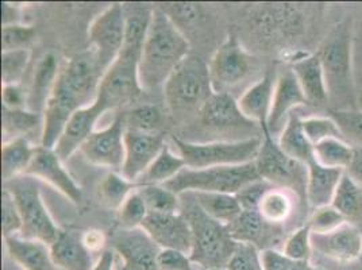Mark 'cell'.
I'll return each instance as SVG.
<instances>
[{"label": "cell", "mask_w": 362, "mask_h": 270, "mask_svg": "<svg viewBox=\"0 0 362 270\" xmlns=\"http://www.w3.org/2000/svg\"><path fill=\"white\" fill-rule=\"evenodd\" d=\"M102 76L90 49L61 64L54 90L42 114L41 146L53 149L72 115L96 100Z\"/></svg>", "instance_id": "6da1fadb"}, {"label": "cell", "mask_w": 362, "mask_h": 270, "mask_svg": "<svg viewBox=\"0 0 362 270\" xmlns=\"http://www.w3.org/2000/svg\"><path fill=\"white\" fill-rule=\"evenodd\" d=\"M189 42L163 8H154L138 65L142 90L164 88L168 78L187 56Z\"/></svg>", "instance_id": "7a4b0ae2"}, {"label": "cell", "mask_w": 362, "mask_h": 270, "mask_svg": "<svg viewBox=\"0 0 362 270\" xmlns=\"http://www.w3.org/2000/svg\"><path fill=\"white\" fill-rule=\"evenodd\" d=\"M180 212L192 228V250L189 258L199 269H226L238 242L233 240L226 225L212 219L202 210L191 194H182Z\"/></svg>", "instance_id": "3957f363"}, {"label": "cell", "mask_w": 362, "mask_h": 270, "mask_svg": "<svg viewBox=\"0 0 362 270\" xmlns=\"http://www.w3.org/2000/svg\"><path fill=\"white\" fill-rule=\"evenodd\" d=\"M168 110L177 118L200 114L215 93L209 64L197 56H187L164 86Z\"/></svg>", "instance_id": "277c9868"}, {"label": "cell", "mask_w": 362, "mask_h": 270, "mask_svg": "<svg viewBox=\"0 0 362 270\" xmlns=\"http://www.w3.org/2000/svg\"><path fill=\"white\" fill-rule=\"evenodd\" d=\"M259 180L262 179L258 175L256 163H250L204 169L185 168L175 179L164 184V187L179 196L188 192L237 195L246 185Z\"/></svg>", "instance_id": "5b68a950"}, {"label": "cell", "mask_w": 362, "mask_h": 270, "mask_svg": "<svg viewBox=\"0 0 362 270\" xmlns=\"http://www.w3.org/2000/svg\"><path fill=\"white\" fill-rule=\"evenodd\" d=\"M172 139L185 166L191 169L255 163L262 145L261 136L215 142H189L177 136Z\"/></svg>", "instance_id": "8992f818"}, {"label": "cell", "mask_w": 362, "mask_h": 270, "mask_svg": "<svg viewBox=\"0 0 362 270\" xmlns=\"http://www.w3.org/2000/svg\"><path fill=\"white\" fill-rule=\"evenodd\" d=\"M3 185L14 196L21 212L22 230L19 237L41 240L50 246L57 240L61 230L46 209L35 179L22 175L8 182H4Z\"/></svg>", "instance_id": "52a82bcc"}, {"label": "cell", "mask_w": 362, "mask_h": 270, "mask_svg": "<svg viewBox=\"0 0 362 270\" xmlns=\"http://www.w3.org/2000/svg\"><path fill=\"white\" fill-rule=\"evenodd\" d=\"M141 53L139 49L123 46L118 59L102 76L96 102L106 112L134 103L144 92L138 76Z\"/></svg>", "instance_id": "ba28073f"}, {"label": "cell", "mask_w": 362, "mask_h": 270, "mask_svg": "<svg viewBox=\"0 0 362 270\" xmlns=\"http://www.w3.org/2000/svg\"><path fill=\"white\" fill-rule=\"evenodd\" d=\"M261 133L262 145L255 161L259 177L273 187L286 188L299 196V199H305L307 165L288 157L280 149L277 139L272 136L268 126H262Z\"/></svg>", "instance_id": "9c48e42d"}, {"label": "cell", "mask_w": 362, "mask_h": 270, "mask_svg": "<svg viewBox=\"0 0 362 270\" xmlns=\"http://www.w3.org/2000/svg\"><path fill=\"white\" fill-rule=\"evenodd\" d=\"M255 62L235 35L227 37L209 62L214 92L231 95V90L250 77Z\"/></svg>", "instance_id": "30bf717a"}, {"label": "cell", "mask_w": 362, "mask_h": 270, "mask_svg": "<svg viewBox=\"0 0 362 270\" xmlns=\"http://www.w3.org/2000/svg\"><path fill=\"white\" fill-rule=\"evenodd\" d=\"M126 34V11L121 3L108 6L90 23V49L95 53L102 74L105 75L121 53Z\"/></svg>", "instance_id": "8fae6325"}, {"label": "cell", "mask_w": 362, "mask_h": 270, "mask_svg": "<svg viewBox=\"0 0 362 270\" xmlns=\"http://www.w3.org/2000/svg\"><path fill=\"white\" fill-rule=\"evenodd\" d=\"M322 62L330 98L351 92V37L347 28H337L317 53Z\"/></svg>", "instance_id": "7c38bea8"}, {"label": "cell", "mask_w": 362, "mask_h": 270, "mask_svg": "<svg viewBox=\"0 0 362 270\" xmlns=\"http://www.w3.org/2000/svg\"><path fill=\"white\" fill-rule=\"evenodd\" d=\"M124 115H118L111 124L95 130L81 146L80 153L92 165L121 172L124 161Z\"/></svg>", "instance_id": "4fadbf2b"}, {"label": "cell", "mask_w": 362, "mask_h": 270, "mask_svg": "<svg viewBox=\"0 0 362 270\" xmlns=\"http://www.w3.org/2000/svg\"><path fill=\"white\" fill-rule=\"evenodd\" d=\"M110 245L122 262L132 270H157V259L163 250L142 228H117Z\"/></svg>", "instance_id": "5bb4252c"}, {"label": "cell", "mask_w": 362, "mask_h": 270, "mask_svg": "<svg viewBox=\"0 0 362 270\" xmlns=\"http://www.w3.org/2000/svg\"><path fill=\"white\" fill-rule=\"evenodd\" d=\"M165 146L164 136L158 133H141L126 129L124 161L119 173L126 180L136 184Z\"/></svg>", "instance_id": "9a60e30c"}, {"label": "cell", "mask_w": 362, "mask_h": 270, "mask_svg": "<svg viewBox=\"0 0 362 270\" xmlns=\"http://www.w3.org/2000/svg\"><path fill=\"white\" fill-rule=\"evenodd\" d=\"M62 163L64 161L54 149L35 146L33 160L25 175L35 180L45 181L49 185L59 189V192L68 197L72 203L77 204L83 197L81 188L77 185L75 179L69 175Z\"/></svg>", "instance_id": "2e32d148"}, {"label": "cell", "mask_w": 362, "mask_h": 270, "mask_svg": "<svg viewBox=\"0 0 362 270\" xmlns=\"http://www.w3.org/2000/svg\"><path fill=\"white\" fill-rule=\"evenodd\" d=\"M142 228L161 249L177 250L188 255L192 250V228L181 212L149 213Z\"/></svg>", "instance_id": "e0dca14e"}, {"label": "cell", "mask_w": 362, "mask_h": 270, "mask_svg": "<svg viewBox=\"0 0 362 270\" xmlns=\"http://www.w3.org/2000/svg\"><path fill=\"white\" fill-rule=\"evenodd\" d=\"M313 252L339 264H351L362 255V233L346 222L327 234H311Z\"/></svg>", "instance_id": "ac0fdd59"}, {"label": "cell", "mask_w": 362, "mask_h": 270, "mask_svg": "<svg viewBox=\"0 0 362 270\" xmlns=\"http://www.w3.org/2000/svg\"><path fill=\"white\" fill-rule=\"evenodd\" d=\"M308 105L300 84L292 69L277 77L272 100L271 114L268 118V130L273 138H279L284 130L292 111L300 105Z\"/></svg>", "instance_id": "d6986e66"}, {"label": "cell", "mask_w": 362, "mask_h": 270, "mask_svg": "<svg viewBox=\"0 0 362 270\" xmlns=\"http://www.w3.org/2000/svg\"><path fill=\"white\" fill-rule=\"evenodd\" d=\"M103 114H106V111L95 100L92 105L78 110L72 115L53 148L62 161L81 149L84 142L95 131V126Z\"/></svg>", "instance_id": "ffe728a7"}, {"label": "cell", "mask_w": 362, "mask_h": 270, "mask_svg": "<svg viewBox=\"0 0 362 270\" xmlns=\"http://www.w3.org/2000/svg\"><path fill=\"white\" fill-rule=\"evenodd\" d=\"M199 117L206 127H211L215 130H233L238 127L243 130L247 127L255 129L258 126L242 115L237 99L228 93H214L200 111Z\"/></svg>", "instance_id": "44dd1931"}, {"label": "cell", "mask_w": 362, "mask_h": 270, "mask_svg": "<svg viewBox=\"0 0 362 270\" xmlns=\"http://www.w3.org/2000/svg\"><path fill=\"white\" fill-rule=\"evenodd\" d=\"M292 72L296 76L308 105H326L330 100L326 76L317 54H304L292 62Z\"/></svg>", "instance_id": "7402d4cb"}, {"label": "cell", "mask_w": 362, "mask_h": 270, "mask_svg": "<svg viewBox=\"0 0 362 270\" xmlns=\"http://www.w3.org/2000/svg\"><path fill=\"white\" fill-rule=\"evenodd\" d=\"M8 257L22 270H61L50 252V246L41 240H26L19 235L3 238Z\"/></svg>", "instance_id": "603a6c76"}, {"label": "cell", "mask_w": 362, "mask_h": 270, "mask_svg": "<svg viewBox=\"0 0 362 270\" xmlns=\"http://www.w3.org/2000/svg\"><path fill=\"white\" fill-rule=\"evenodd\" d=\"M52 257L61 270H92L96 261L83 240V234L61 230L50 245Z\"/></svg>", "instance_id": "cb8c5ba5"}, {"label": "cell", "mask_w": 362, "mask_h": 270, "mask_svg": "<svg viewBox=\"0 0 362 270\" xmlns=\"http://www.w3.org/2000/svg\"><path fill=\"white\" fill-rule=\"evenodd\" d=\"M60 68L59 59L53 53H47L38 61L31 80L30 88L28 90L26 110L38 115L44 114L47 100L54 90Z\"/></svg>", "instance_id": "d4e9b609"}, {"label": "cell", "mask_w": 362, "mask_h": 270, "mask_svg": "<svg viewBox=\"0 0 362 270\" xmlns=\"http://www.w3.org/2000/svg\"><path fill=\"white\" fill-rule=\"evenodd\" d=\"M274 86L276 80L271 75H265L237 99L242 115L259 127L268 124Z\"/></svg>", "instance_id": "484cf974"}, {"label": "cell", "mask_w": 362, "mask_h": 270, "mask_svg": "<svg viewBox=\"0 0 362 270\" xmlns=\"http://www.w3.org/2000/svg\"><path fill=\"white\" fill-rule=\"evenodd\" d=\"M305 200L315 210L320 207L332 206V197L342 180L345 170L332 169L317 164L313 160L308 165Z\"/></svg>", "instance_id": "4316f807"}, {"label": "cell", "mask_w": 362, "mask_h": 270, "mask_svg": "<svg viewBox=\"0 0 362 270\" xmlns=\"http://www.w3.org/2000/svg\"><path fill=\"white\" fill-rule=\"evenodd\" d=\"M233 240L243 243H252L262 250V243H267L273 237V231L280 225H269L264 221L257 210H242L241 213L227 225Z\"/></svg>", "instance_id": "83f0119b"}, {"label": "cell", "mask_w": 362, "mask_h": 270, "mask_svg": "<svg viewBox=\"0 0 362 270\" xmlns=\"http://www.w3.org/2000/svg\"><path fill=\"white\" fill-rule=\"evenodd\" d=\"M277 143L280 149L287 154L288 157L308 165L314 158V145L310 142L304 133L302 126V118L296 114H292L288 119L287 124L281 134L279 135Z\"/></svg>", "instance_id": "f1b7e54d"}, {"label": "cell", "mask_w": 362, "mask_h": 270, "mask_svg": "<svg viewBox=\"0 0 362 270\" xmlns=\"http://www.w3.org/2000/svg\"><path fill=\"white\" fill-rule=\"evenodd\" d=\"M35 146H31L26 136L3 142L1 146V177L3 184L25 175L30 165Z\"/></svg>", "instance_id": "f546056e"}, {"label": "cell", "mask_w": 362, "mask_h": 270, "mask_svg": "<svg viewBox=\"0 0 362 270\" xmlns=\"http://www.w3.org/2000/svg\"><path fill=\"white\" fill-rule=\"evenodd\" d=\"M295 199H299V196L292 191L271 187L261 197L257 211L269 225H281L292 216L295 211Z\"/></svg>", "instance_id": "4dcf8cb0"}, {"label": "cell", "mask_w": 362, "mask_h": 270, "mask_svg": "<svg viewBox=\"0 0 362 270\" xmlns=\"http://www.w3.org/2000/svg\"><path fill=\"white\" fill-rule=\"evenodd\" d=\"M197 206L212 219L222 225H230L242 212L241 204L235 195L211 194V192H188Z\"/></svg>", "instance_id": "1f68e13d"}, {"label": "cell", "mask_w": 362, "mask_h": 270, "mask_svg": "<svg viewBox=\"0 0 362 270\" xmlns=\"http://www.w3.org/2000/svg\"><path fill=\"white\" fill-rule=\"evenodd\" d=\"M185 168L187 166L180 154H175L169 146H165L148 168V170L136 181V187L164 185L175 179Z\"/></svg>", "instance_id": "d6a6232c"}, {"label": "cell", "mask_w": 362, "mask_h": 270, "mask_svg": "<svg viewBox=\"0 0 362 270\" xmlns=\"http://www.w3.org/2000/svg\"><path fill=\"white\" fill-rule=\"evenodd\" d=\"M332 206L349 223L362 219V188L346 172L332 197Z\"/></svg>", "instance_id": "836d02e7"}, {"label": "cell", "mask_w": 362, "mask_h": 270, "mask_svg": "<svg viewBox=\"0 0 362 270\" xmlns=\"http://www.w3.org/2000/svg\"><path fill=\"white\" fill-rule=\"evenodd\" d=\"M354 146L341 138H327L314 145V158L317 164L346 172L351 163Z\"/></svg>", "instance_id": "e575fe53"}, {"label": "cell", "mask_w": 362, "mask_h": 270, "mask_svg": "<svg viewBox=\"0 0 362 270\" xmlns=\"http://www.w3.org/2000/svg\"><path fill=\"white\" fill-rule=\"evenodd\" d=\"M136 189V184L126 180L121 173L110 172L100 181L99 197L100 201L110 210H119L124 200Z\"/></svg>", "instance_id": "d590c367"}, {"label": "cell", "mask_w": 362, "mask_h": 270, "mask_svg": "<svg viewBox=\"0 0 362 270\" xmlns=\"http://www.w3.org/2000/svg\"><path fill=\"white\" fill-rule=\"evenodd\" d=\"M149 213H176L181 210V197L164 185L136 187Z\"/></svg>", "instance_id": "8d00e7d4"}, {"label": "cell", "mask_w": 362, "mask_h": 270, "mask_svg": "<svg viewBox=\"0 0 362 270\" xmlns=\"http://www.w3.org/2000/svg\"><path fill=\"white\" fill-rule=\"evenodd\" d=\"M40 123L42 124V115L34 114L29 110L3 108V142L25 136Z\"/></svg>", "instance_id": "74e56055"}, {"label": "cell", "mask_w": 362, "mask_h": 270, "mask_svg": "<svg viewBox=\"0 0 362 270\" xmlns=\"http://www.w3.org/2000/svg\"><path fill=\"white\" fill-rule=\"evenodd\" d=\"M30 62L29 49L1 53V83L3 86L21 84Z\"/></svg>", "instance_id": "f35d334b"}, {"label": "cell", "mask_w": 362, "mask_h": 270, "mask_svg": "<svg viewBox=\"0 0 362 270\" xmlns=\"http://www.w3.org/2000/svg\"><path fill=\"white\" fill-rule=\"evenodd\" d=\"M148 215H149L148 207L142 196L139 195L138 189H136L124 200L119 210L117 211L118 227L124 230H133V228L142 227V223L145 222Z\"/></svg>", "instance_id": "ab89813d"}, {"label": "cell", "mask_w": 362, "mask_h": 270, "mask_svg": "<svg viewBox=\"0 0 362 270\" xmlns=\"http://www.w3.org/2000/svg\"><path fill=\"white\" fill-rule=\"evenodd\" d=\"M124 123L127 130L156 133L161 123V111L157 105H139L133 108L127 115H124Z\"/></svg>", "instance_id": "60d3db41"}, {"label": "cell", "mask_w": 362, "mask_h": 270, "mask_svg": "<svg viewBox=\"0 0 362 270\" xmlns=\"http://www.w3.org/2000/svg\"><path fill=\"white\" fill-rule=\"evenodd\" d=\"M302 126L304 133L313 145L322 142L327 138H341L345 139L341 133L337 122L332 117H307L302 118Z\"/></svg>", "instance_id": "b9f144b4"}, {"label": "cell", "mask_w": 362, "mask_h": 270, "mask_svg": "<svg viewBox=\"0 0 362 270\" xmlns=\"http://www.w3.org/2000/svg\"><path fill=\"white\" fill-rule=\"evenodd\" d=\"M330 117L337 122L345 139L362 148L361 110H332Z\"/></svg>", "instance_id": "7bdbcfd3"}, {"label": "cell", "mask_w": 362, "mask_h": 270, "mask_svg": "<svg viewBox=\"0 0 362 270\" xmlns=\"http://www.w3.org/2000/svg\"><path fill=\"white\" fill-rule=\"evenodd\" d=\"M283 253L296 261H311V230L307 225L296 228L289 234L284 246Z\"/></svg>", "instance_id": "ee69618b"}, {"label": "cell", "mask_w": 362, "mask_h": 270, "mask_svg": "<svg viewBox=\"0 0 362 270\" xmlns=\"http://www.w3.org/2000/svg\"><path fill=\"white\" fill-rule=\"evenodd\" d=\"M1 230L3 238L19 235L22 230V218L16 199L4 187L1 191Z\"/></svg>", "instance_id": "f6af8a7d"}, {"label": "cell", "mask_w": 362, "mask_h": 270, "mask_svg": "<svg viewBox=\"0 0 362 270\" xmlns=\"http://www.w3.org/2000/svg\"><path fill=\"white\" fill-rule=\"evenodd\" d=\"M346 223V219L332 206L315 209L305 225L310 227L311 234H327Z\"/></svg>", "instance_id": "bcb514c9"}, {"label": "cell", "mask_w": 362, "mask_h": 270, "mask_svg": "<svg viewBox=\"0 0 362 270\" xmlns=\"http://www.w3.org/2000/svg\"><path fill=\"white\" fill-rule=\"evenodd\" d=\"M226 270H264L261 250L252 245L238 242V246L227 264Z\"/></svg>", "instance_id": "7dc6e473"}, {"label": "cell", "mask_w": 362, "mask_h": 270, "mask_svg": "<svg viewBox=\"0 0 362 270\" xmlns=\"http://www.w3.org/2000/svg\"><path fill=\"white\" fill-rule=\"evenodd\" d=\"M264 270H319L311 261H296L276 249L261 250Z\"/></svg>", "instance_id": "c3c4849f"}, {"label": "cell", "mask_w": 362, "mask_h": 270, "mask_svg": "<svg viewBox=\"0 0 362 270\" xmlns=\"http://www.w3.org/2000/svg\"><path fill=\"white\" fill-rule=\"evenodd\" d=\"M35 37V30L26 25H7L1 30V47L3 52L26 49Z\"/></svg>", "instance_id": "681fc988"}, {"label": "cell", "mask_w": 362, "mask_h": 270, "mask_svg": "<svg viewBox=\"0 0 362 270\" xmlns=\"http://www.w3.org/2000/svg\"><path fill=\"white\" fill-rule=\"evenodd\" d=\"M157 270H195V265L189 255L177 250L163 249L157 259Z\"/></svg>", "instance_id": "f907efd6"}, {"label": "cell", "mask_w": 362, "mask_h": 270, "mask_svg": "<svg viewBox=\"0 0 362 270\" xmlns=\"http://www.w3.org/2000/svg\"><path fill=\"white\" fill-rule=\"evenodd\" d=\"M273 185L268 181L259 180L242 188L241 191L235 195L241 204L242 210H257L261 197Z\"/></svg>", "instance_id": "816d5d0a"}, {"label": "cell", "mask_w": 362, "mask_h": 270, "mask_svg": "<svg viewBox=\"0 0 362 270\" xmlns=\"http://www.w3.org/2000/svg\"><path fill=\"white\" fill-rule=\"evenodd\" d=\"M3 108L7 110H26L28 92L23 90L21 84H8L1 87Z\"/></svg>", "instance_id": "f5cc1de1"}, {"label": "cell", "mask_w": 362, "mask_h": 270, "mask_svg": "<svg viewBox=\"0 0 362 270\" xmlns=\"http://www.w3.org/2000/svg\"><path fill=\"white\" fill-rule=\"evenodd\" d=\"M83 240H84V245L87 246V249L90 250V253H103L106 249L107 240L105 237V234L102 231H95V230H90L87 233H83Z\"/></svg>", "instance_id": "db71d44e"}, {"label": "cell", "mask_w": 362, "mask_h": 270, "mask_svg": "<svg viewBox=\"0 0 362 270\" xmlns=\"http://www.w3.org/2000/svg\"><path fill=\"white\" fill-rule=\"evenodd\" d=\"M346 173L362 188V148L354 146L351 163L346 169Z\"/></svg>", "instance_id": "11a10c76"}, {"label": "cell", "mask_w": 362, "mask_h": 270, "mask_svg": "<svg viewBox=\"0 0 362 270\" xmlns=\"http://www.w3.org/2000/svg\"><path fill=\"white\" fill-rule=\"evenodd\" d=\"M117 253L112 249H106L96 259L92 270H115Z\"/></svg>", "instance_id": "9f6ffc18"}, {"label": "cell", "mask_w": 362, "mask_h": 270, "mask_svg": "<svg viewBox=\"0 0 362 270\" xmlns=\"http://www.w3.org/2000/svg\"><path fill=\"white\" fill-rule=\"evenodd\" d=\"M173 6H175V10H177L176 14L182 20L189 22L197 19V11L195 4H173Z\"/></svg>", "instance_id": "6f0895ef"}, {"label": "cell", "mask_w": 362, "mask_h": 270, "mask_svg": "<svg viewBox=\"0 0 362 270\" xmlns=\"http://www.w3.org/2000/svg\"><path fill=\"white\" fill-rule=\"evenodd\" d=\"M115 270H132L129 266H126L123 262H122L121 258L117 255V265H115Z\"/></svg>", "instance_id": "680465c9"}, {"label": "cell", "mask_w": 362, "mask_h": 270, "mask_svg": "<svg viewBox=\"0 0 362 270\" xmlns=\"http://www.w3.org/2000/svg\"><path fill=\"white\" fill-rule=\"evenodd\" d=\"M199 270H226V269H199Z\"/></svg>", "instance_id": "91938a15"}, {"label": "cell", "mask_w": 362, "mask_h": 270, "mask_svg": "<svg viewBox=\"0 0 362 270\" xmlns=\"http://www.w3.org/2000/svg\"><path fill=\"white\" fill-rule=\"evenodd\" d=\"M319 270H322V269H319Z\"/></svg>", "instance_id": "94428289"}]
</instances>
